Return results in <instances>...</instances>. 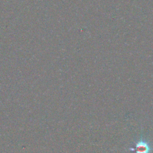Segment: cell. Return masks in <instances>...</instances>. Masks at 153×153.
Masks as SVG:
<instances>
[{
  "instance_id": "cell-1",
  "label": "cell",
  "mask_w": 153,
  "mask_h": 153,
  "mask_svg": "<svg viewBox=\"0 0 153 153\" xmlns=\"http://www.w3.org/2000/svg\"><path fill=\"white\" fill-rule=\"evenodd\" d=\"M151 148L145 140H140L136 144V153H150Z\"/></svg>"
}]
</instances>
